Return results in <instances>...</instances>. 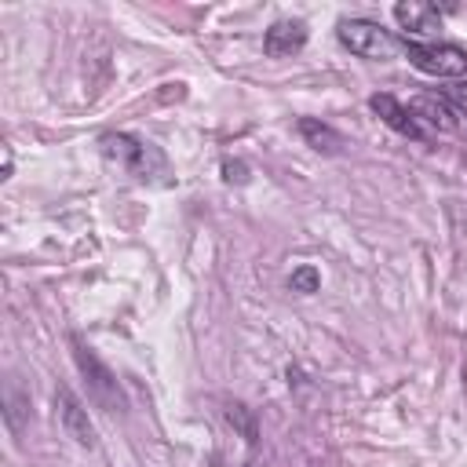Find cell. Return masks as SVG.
<instances>
[{
    "label": "cell",
    "mask_w": 467,
    "mask_h": 467,
    "mask_svg": "<svg viewBox=\"0 0 467 467\" xmlns=\"http://www.w3.org/2000/svg\"><path fill=\"white\" fill-rule=\"evenodd\" d=\"M99 146H102V157H106V161H113L124 175H131V179H139V182H153V179L168 175V157H164L153 142H146V139H139V135L109 131V135L99 139Z\"/></svg>",
    "instance_id": "obj_1"
},
{
    "label": "cell",
    "mask_w": 467,
    "mask_h": 467,
    "mask_svg": "<svg viewBox=\"0 0 467 467\" xmlns=\"http://www.w3.org/2000/svg\"><path fill=\"white\" fill-rule=\"evenodd\" d=\"M69 347H73V361H77V368H80V376H84V383H88V398H91L102 412H120V409H128L124 390H120L117 376L109 372V365H106L80 336H69Z\"/></svg>",
    "instance_id": "obj_2"
},
{
    "label": "cell",
    "mask_w": 467,
    "mask_h": 467,
    "mask_svg": "<svg viewBox=\"0 0 467 467\" xmlns=\"http://www.w3.org/2000/svg\"><path fill=\"white\" fill-rule=\"evenodd\" d=\"M401 51L427 77L456 80V77L467 73V51L456 47V44H445V40H409V36H401Z\"/></svg>",
    "instance_id": "obj_3"
},
{
    "label": "cell",
    "mask_w": 467,
    "mask_h": 467,
    "mask_svg": "<svg viewBox=\"0 0 467 467\" xmlns=\"http://www.w3.org/2000/svg\"><path fill=\"white\" fill-rule=\"evenodd\" d=\"M336 36H339V44H343L350 55L372 58V62H383V58H390L394 51H401V36H394L390 29H383V26L372 22V18H343V22L336 26Z\"/></svg>",
    "instance_id": "obj_4"
},
{
    "label": "cell",
    "mask_w": 467,
    "mask_h": 467,
    "mask_svg": "<svg viewBox=\"0 0 467 467\" xmlns=\"http://www.w3.org/2000/svg\"><path fill=\"white\" fill-rule=\"evenodd\" d=\"M55 409H58V423H62L66 438H73L80 449H95V427L88 420V409L80 405V398L69 387H55Z\"/></svg>",
    "instance_id": "obj_5"
},
{
    "label": "cell",
    "mask_w": 467,
    "mask_h": 467,
    "mask_svg": "<svg viewBox=\"0 0 467 467\" xmlns=\"http://www.w3.org/2000/svg\"><path fill=\"white\" fill-rule=\"evenodd\" d=\"M368 106H372V113L390 128V131H398V135H405V139H416V142H423L427 139V128L412 117V109H409V102H401V99H394V95H372L368 99Z\"/></svg>",
    "instance_id": "obj_6"
},
{
    "label": "cell",
    "mask_w": 467,
    "mask_h": 467,
    "mask_svg": "<svg viewBox=\"0 0 467 467\" xmlns=\"http://www.w3.org/2000/svg\"><path fill=\"white\" fill-rule=\"evenodd\" d=\"M409 109H412V117L427 128V135H431V131H456V128H460V117L452 113V106L445 102L441 91L409 99Z\"/></svg>",
    "instance_id": "obj_7"
},
{
    "label": "cell",
    "mask_w": 467,
    "mask_h": 467,
    "mask_svg": "<svg viewBox=\"0 0 467 467\" xmlns=\"http://www.w3.org/2000/svg\"><path fill=\"white\" fill-rule=\"evenodd\" d=\"M394 22L409 33V40H416V36H431L434 29H441V11L434 4L409 0V4H394Z\"/></svg>",
    "instance_id": "obj_8"
},
{
    "label": "cell",
    "mask_w": 467,
    "mask_h": 467,
    "mask_svg": "<svg viewBox=\"0 0 467 467\" xmlns=\"http://www.w3.org/2000/svg\"><path fill=\"white\" fill-rule=\"evenodd\" d=\"M303 44H306V26H303L299 18H281V22H274V26L263 33V51H266L270 58L296 55V51H303Z\"/></svg>",
    "instance_id": "obj_9"
},
{
    "label": "cell",
    "mask_w": 467,
    "mask_h": 467,
    "mask_svg": "<svg viewBox=\"0 0 467 467\" xmlns=\"http://www.w3.org/2000/svg\"><path fill=\"white\" fill-rule=\"evenodd\" d=\"M299 135L306 139V146L310 150H317V153H339L343 150V135L332 128V124H325V120H317V117H303L299 120Z\"/></svg>",
    "instance_id": "obj_10"
},
{
    "label": "cell",
    "mask_w": 467,
    "mask_h": 467,
    "mask_svg": "<svg viewBox=\"0 0 467 467\" xmlns=\"http://www.w3.org/2000/svg\"><path fill=\"white\" fill-rule=\"evenodd\" d=\"M226 420H230L234 427H241V434H244V441H248V445H255L259 427H255V416H252V409H248V405L230 401V405H226Z\"/></svg>",
    "instance_id": "obj_11"
},
{
    "label": "cell",
    "mask_w": 467,
    "mask_h": 467,
    "mask_svg": "<svg viewBox=\"0 0 467 467\" xmlns=\"http://www.w3.org/2000/svg\"><path fill=\"white\" fill-rule=\"evenodd\" d=\"M317 285H321V270L317 266H296L292 270V277H288V288L292 292H299V296H310V292H317Z\"/></svg>",
    "instance_id": "obj_12"
},
{
    "label": "cell",
    "mask_w": 467,
    "mask_h": 467,
    "mask_svg": "<svg viewBox=\"0 0 467 467\" xmlns=\"http://www.w3.org/2000/svg\"><path fill=\"white\" fill-rule=\"evenodd\" d=\"M441 95H445V102L452 106V113L460 117V124L467 120V80H460V84H449V88H441Z\"/></svg>",
    "instance_id": "obj_13"
},
{
    "label": "cell",
    "mask_w": 467,
    "mask_h": 467,
    "mask_svg": "<svg viewBox=\"0 0 467 467\" xmlns=\"http://www.w3.org/2000/svg\"><path fill=\"white\" fill-rule=\"evenodd\" d=\"M18 412H26V416H29V401H26L15 387H7V412H4V416H7V427H11V431H18V427H22V423H18Z\"/></svg>",
    "instance_id": "obj_14"
},
{
    "label": "cell",
    "mask_w": 467,
    "mask_h": 467,
    "mask_svg": "<svg viewBox=\"0 0 467 467\" xmlns=\"http://www.w3.org/2000/svg\"><path fill=\"white\" fill-rule=\"evenodd\" d=\"M223 179L226 182H248V168L241 161H223Z\"/></svg>",
    "instance_id": "obj_15"
},
{
    "label": "cell",
    "mask_w": 467,
    "mask_h": 467,
    "mask_svg": "<svg viewBox=\"0 0 467 467\" xmlns=\"http://www.w3.org/2000/svg\"><path fill=\"white\" fill-rule=\"evenodd\" d=\"M212 467H226V463H223V460H212Z\"/></svg>",
    "instance_id": "obj_16"
}]
</instances>
